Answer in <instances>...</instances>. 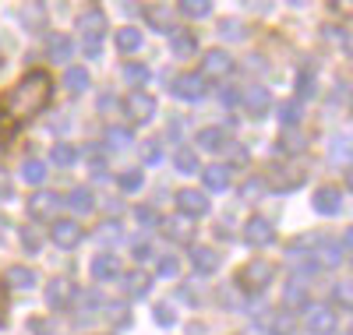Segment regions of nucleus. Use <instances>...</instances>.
<instances>
[{
  "instance_id": "obj_35",
  "label": "nucleus",
  "mask_w": 353,
  "mask_h": 335,
  "mask_svg": "<svg viewBox=\"0 0 353 335\" xmlns=\"http://www.w3.org/2000/svg\"><path fill=\"white\" fill-rule=\"evenodd\" d=\"M269 332H272V335H293V332H297V314H290V311H279V314L272 318Z\"/></svg>"
},
{
  "instance_id": "obj_52",
  "label": "nucleus",
  "mask_w": 353,
  "mask_h": 335,
  "mask_svg": "<svg viewBox=\"0 0 353 335\" xmlns=\"http://www.w3.org/2000/svg\"><path fill=\"white\" fill-rule=\"evenodd\" d=\"M219 36H223V39H244L248 32L241 28V21H223V25H219Z\"/></svg>"
},
{
  "instance_id": "obj_33",
  "label": "nucleus",
  "mask_w": 353,
  "mask_h": 335,
  "mask_svg": "<svg viewBox=\"0 0 353 335\" xmlns=\"http://www.w3.org/2000/svg\"><path fill=\"white\" fill-rule=\"evenodd\" d=\"M173 166H176V173H198V152L194 148H176L173 152Z\"/></svg>"
},
{
  "instance_id": "obj_29",
  "label": "nucleus",
  "mask_w": 353,
  "mask_h": 335,
  "mask_svg": "<svg viewBox=\"0 0 353 335\" xmlns=\"http://www.w3.org/2000/svg\"><path fill=\"white\" fill-rule=\"evenodd\" d=\"M46 176H50V166L39 163V159H28V163L21 166V180H25V184H32V187L46 184Z\"/></svg>"
},
{
  "instance_id": "obj_49",
  "label": "nucleus",
  "mask_w": 353,
  "mask_h": 335,
  "mask_svg": "<svg viewBox=\"0 0 353 335\" xmlns=\"http://www.w3.org/2000/svg\"><path fill=\"white\" fill-rule=\"evenodd\" d=\"M332 303H339L343 311H350V303H353V296H350V283H336V286H332Z\"/></svg>"
},
{
  "instance_id": "obj_41",
  "label": "nucleus",
  "mask_w": 353,
  "mask_h": 335,
  "mask_svg": "<svg viewBox=\"0 0 353 335\" xmlns=\"http://www.w3.org/2000/svg\"><path fill=\"white\" fill-rule=\"evenodd\" d=\"M71 50H74V43H71L68 36H53V39H50V57H53V60H68Z\"/></svg>"
},
{
  "instance_id": "obj_57",
  "label": "nucleus",
  "mask_w": 353,
  "mask_h": 335,
  "mask_svg": "<svg viewBox=\"0 0 353 335\" xmlns=\"http://www.w3.org/2000/svg\"><path fill=\"white\" fill-rule=\"evenodd\" d=\"M110 106L117 110V106H121V99H117L113 92H103V96H99V110H103V113H110Z\"/></svg>"
},
{
  "instance_id": "obj_48",
  "label": "nucleus",
  "mask_w": 353,
  "mask_h": 335,
  "mask_svg": "<svg viewBox=\"0 0 353 335\" xmlns=\"http://www.w3.org/2000/svg\"><path fill=\"white\" fill-rule=\"evenodd\" d=\"M156 272H159V279H176L181 276V261H176L173 254H166V258H159Z\"/></svg>"
},
{
  "instance_id": "obj_46",
  "label": "nucleus",
  "mask_w": 353,
  "mask_h": 335,
  "mask_svg": "<svg viewBox=\"0 0 353 335\" xmlns=\"http://www.w3.org/2000/svg\"><path fill=\"white\" fill-rule=\"evenodd\" d=\"M106 145L117 148V152L128 148V145H131V131H128V128H110V131H106Z\"/></svg>"
},
{
  "instance_id": "obj_25",
  "label": "nucleus",
  "mask_w": 353,
  "mask_h": 335,
  "mask_svg": "<svg viewBox=\"0 0 353 335\" xmlns=\"http://www.w3.org/2000/svg\"><path fill=\"white\" fill-rule=\"evenodd\" d=\"M68 208L71 212H78V216H88V212H96V198H92V191L88 187H74V191H68Z\"/></svg>"
},
{
  "instance_id": "obj_21",
  "label": "nucleus",
  "mask_w": 353,
  "mask_h": 335,
  "mask_svg": "<svg viewBox=\"0 0 353 335\" xmlns=\"http://www.w3.org/2000/svg\"><path fill=\"white\" fill-rule=\"evenodd\" d=\"M265 180H269V187H272V191L286 194V191H293V187H301V184H304V170H276L272 176H265Z\"/></svg>"
},
{
  "instance_id": "obj_14",
  "label": "nucleus",
  "mask_w": 353,
  "mask_h": 335,
  "mask_svg": "<svg viewBox=\"0 0 353 335\" xmlns=\"http://www.w3.org/2000/svg\"><path fill=\"white\" fill-rule=\"evenodd\" d=\"M124 276V268H121V258H117L113 251H103L92 258V279L99 283H113V279H121Z\"/></svg>"
},
{
  "instance_id": "obj_55",
  "label": "nucleus",
  "mask_w": 353,
  "mask_h": 335,
  "mask_svg": "<svg viewBox=\"0 0 353 335\" xmlns=\"http://www.w3.org/2000/svg\"><path fill=\"white\" fill-rule=\"evenodd\" d=\"M106 307H110V321L128 325V307H124V303H106Z\"/></svg>"
},
{
  "instance_id": "obj_20",
  "label": "nucleus",
  "mask_w": 353,
  "mask_h": 335,
  "mask_svg": "<svg viewBox=\"0 0 353 335\" xmlns=\"http://www.w3.org/2000/svg\"><path fill=\"white\" fill-rule=\"evenodd\" d=\"M121 286L131 300H141L152 293V276H145V272H128V276H121Z\"/></svg>"
},
{
  "instance_id": "obj_53",
  "label": "nucleus",
  "mask_w": 353,
  "mask_h": 335,
  "mask_svg": "<svg viewBox=\"0 0 353 335\" xmlns=\"http://www.w3.org/2000/svg\"><path fill=\"white\" fill-rule=\"evenodd\" d=\"M219 103H223L226 110H233V106L241 103V92H237L233 85H223V88H219Z\"/></svg>"
},
{
  "instance_id": "obj_30",
  "label": "nucleus",
  "mask_w": 353,
  "mask_h": 335,
  "mask_svg": "<svg viewBox=\"0 0 353 335\" xmlns=\"http://www.w3.org/2000/svg\"><path fill=\"white\" fill-rule=\"evenodd\" d=\"M113 43H117V50H121V53H138L141 50V32L128 25V28H121V32L113 36Z\"/></svg>"
},
{
  "instance_id": "obj_61",
  "label": "nucleus",
  "mask_w": 353,
  "mask_h": 335,
  "mask_svg": "<svg viewBox=\"0 0 353 335\" xmlns=\"http://www.w3.org/2000/svg\"><path fill=\"white\" fill-rule=\"evenodd\" d=\"M290 4H297V8H301V4H307V0H290Z\"/></svg>"
},
{
  "instance_id": "obj_50",
  "label": "nucleus",
  "mask_w": 353,
  "mask_h": 335,
  "mask_svg": "<svg viewBox=\"0 0 353 335\" xmlns=\"http://www.w3.org/2000/svg\"><path fill=\"white\" fill-rule=\"evenodd\" d=\"M152 318H156V325H163V328H173V325H176V314L170 311V303H159V307L152 311Z\"/></svg>"
},
{
  "instance_id": "obj_27",
  "label": "nucleus",
  "mask_w": 353,
  "mask_h": 335,
  "mask_svg": "<svg viewBox=\"0 0 353 335\" xmlns=\"http://www.w3.org/2000/svg\"><path fill=\"white\" fill-rule=\"evenodd\" d=\"M36 279H39V276H36L32 268H25V265H11V268H8V286H11V290H32Z\"/></svg>"
},
{
  "instance_id": "obj_19",
  "label": "nucleus",
  "mask_w": 353,
  "mask_h": 335,
  "mask_svg": "<svg viewBox=\"0 0 353 335\" xmlns=\"http://www.w3.org/2000/svg\"><path fill=\"white\" fill-rule=\"evenodd\" d=\"M194 226H198V223H191L188 216H173V219L163 226V233H166V240H173V243H191V240H194Z\"/></svg>"
},
{
  "instance_id": "obj_17",
  "label": "nucleus",
  "mask_w": 353,
  "mask_h": 335,
  "mask_svg": "<svg viewBox=\"0 0 353 335\" xmlns=\"http://www.w3.org/2000/svg\"><path fill=\"white\" fill-rule=\"evenodd\" d=\"M141 18L149 21L152 32H163V36H170V32H173V14H170V8H166V4H149V8L141 11Z\"/></svg>"
},
{
  "instance_id": "obj_16",
  "label": "nucleus",
  "mask_w": 353,
  "mask_h": 335,
  "mask_svg": "<svg viewBox=\"0 0 353 335\" xmlns=\"http://www.w3.org/2000/svg\"><path fill=\"white\" fill-rule=\"evenodd\" d=\"M191 265H194L198 276H212V272L219 268V251L205 247V243H194L191 247Z\"/></svg>"
},
{
  "instance_id": "obj_44",
  "label": "nucleus",
  "mask_w": 353,
  "mask_h": 335,
  "mask_svg": "<svg viewBox=\"0 0 353 335\" xmlns=\"http://www.w3.org/2000/svg\"><path fill=\"white\" fill-rule=\"evenodd\" d=\"M141 163L145 166H159L163 163V145L159 141H145L141 145Z\"/></svg>"
},
{
  "instance_id": "obj_37",
  "label": "nucleus",
  "mask_w": 353,
  "mask_h": 335,
  "mask_svg": "<svg viewBox=\"0 0 353 335\" xmlns=\"http://www.w3.org/2000/svg\"><path fill=\"white\" fill-rule=\"evenodd\" d=\"M223 148H226V170H230V166H237V170L248 166V148H244L241 141H226Z\"/></svg>"
},
{
  "instance_id": "obj_31",
  "label": "nucleus",
  "mask_w": 353,
  "mask_h": 335,
  "mask_svg": "<svg viewBox=\"0 0 353 335\" xmlns=\"http://www.w3.org/2000/svg\"><path fill=\"white\" fill-rule=\"evenodd\" d=\"M276 116H279V124H283V128H297L301 120H304V110H301L297 99H286V103L276 110Z\"/></svg>"
},
{
  "instance_id": "obj_3",
  "label": "nucleus",
  "mask_w": 353,
  "mask_h": 335,
  "mask_svg": "<svg viewBox=\"0 0 353 335\" xmlns=\"http://www.w3.org/2000/svg\"><path fill=\"white\" fill-rule=\"evenodd\" d=\"M166 88H170V96L181 99V103H201L205 96H209V81H205L201 74H181V78L166 81Z\"/></svg>"
},
{
  "instance_id": "obj_18",
  "label": "nucleus",
  "mask_w": 353,
  "mask_h": 335,
  "mask_svg": "<svg viewBox=\"0 0 353 335\" xmlns=\"http://www.w3.org/2000/svg\"><path fill=\"white\" fill-rule=\"evenodd\" d=\"M128 113L145 124V120H152V116H156V99H152L149 92H141V88H138V92L128 96Z\"/></svg>"
},
{
  "instance_id": "obj_40",
  "label": "nucleus",
  "mask_w": 353,
  "mask_h": 335,
  "mask_svg": "<svg viewBox=\"0 0 353 335\" xmlns=\"http://www.w3.org/2000/svg\"><path fill=\"white\" fill-rule=\"evenodd\" d=\"M314 92H318V85H314V74L301 71V74H297V103H307V99H311Z\"/></svg>"
},
{
  "instance_id": "obj_56",
  "label": "nucleus",
  "mask_w": 353,
  "mask_h": 335,
  "mask_svg": "<svg viewBox=\"0 0 353 335\" xmlns=\"http://www.w3.org/2000/svg\"><path fill=\"white\" fill-rule=\"evenodd\" d=\"M219 300L230 303V311H241V300H237V290H233V286L230 290H219Z\"/></svg>"
},
{
  "instance_id": "obj_54",
  "label": "nucleus",
  "mask_w": 353,
  "mask_h": 335,
  "mask_svg": "<svg viewBox=\"0 0 353 335\" xmlns=\"http://www.w3.org/2000/svg\"><path fill=\"white\" fill-rule=\"evenodd\" d=\"M117 236H121V223H113V219H110V223L99 226V240H103V243H110V240H117Z\"/></svg>"
},
{
  "instance_id": "obj_47",
  "label": "nucleus",
  "mask_w": 353,
  "mask_h": 335,
  "mask_svg": "<svg viewBox=\"0 0 353 335\" xmlns=\"http://www.w3.org/2000/svg\"><path fill=\"white\" fill-rule=\"evenodd\" d=\"M329 156H332L336 163H350V138H346V134L332 138V145H329Z\"/></svg>"
},
{
  "instance_id": "obj_59",
  "label": "nucleus",
  "mask_w": 353,
  "mask_h": 335,
  "mask_svg": "<svg viewBox=\"0 0 353 335\" xmlns=\"http://www.w3.org/2000/svg\"><path fill=\"white\" fill-rule=\"evenodd\" d=\"M131 254H134V261H149L152 258V247H149V243H134Z\"/></svg>"
},
{
  "instance_id": "obj_60",
  "label": "nucleus",
  "mask_w": 353,
  "mask_h": 335,
  "mask_svg": "<svg viewBox=\"0 0 353 335\" xmlns=\"http://www.w3.org/2000/svg\"><path fill=\"white\" fill-rule=\"evenodd\" d=\"M11 198V184H8V176L0 173V201H8Z\"/></svg>"
},
{
  "instance_id": "obj_5",
  "label": "nucleus",
  "mask_w": 353,
  "mask_h": 335,
  "mask_svg": "<svg viewBox=\"0 0 353 335\" xmlns=\"http://www.w3.org/2000/svg\"><path fill=\"white\" fill-rule=\"evenodd\" d=\"M272 279H276V265H272V261H261V258L251 261V265L241 272V286H244V290H258V293L269 290Z\"/></svg>"
},
{
  "instance_id": "obj_32",
  "label": "nucleus",
  "mask_w": 353,
  "mask_h": 335,
  "mask_svg": "<svg viewBox=\"0 0 353 335\" xmlns=\"http://www.w3.org/2000/svg\"><path fill=\"white\" fill-rule=\"evenodd\" d=\"M304 148H307V138L297 134V131H286V134L279 138V145H276V152H283V156H301Z\"/></svg>"
},
{
  "instance_id": "obj_42",
  "label": "nucleus",
  "mask_w": 353,
  "mask_h": 335,
  "mask_svg": "<svg viewBox=\"0 0 353 335\" xmlns=\"http://www.w3.org/2000/svg\"><path fill=\"white\" fill-rule=\"evenodd\" d=\"M134 219H138V226L152 230V226H159V212H156L152 205H138V208H134Z\"/></svg>"
},
{
  "instance_id": "obj_13",
  "label": "nucleus",
  "mask_w": 353,
  "mask_h": 335,
  "mask_svg": "<svg viewBox=\"0 0 353 335\" xmlns=\"http://www.w3.org/2000/svg\"><path fill=\"white\" fill-rule=\"evenodd\" d=\"M283 307H286L290 314H297V311H307V307H311V290H307V283H297V279H290V283L283 286Z\"/></svg>"
},
{
  "instance_id": "obj_7",
  "label": "nucleus",
  "mask_w": 353,
  "mask_h": 335,
  "mask_svg": "<svg viewBox=\"0 0 353 335\" xmlns=\"http://www.w3.org/2000/svg\"><path fill=\"white\" fill-rule=\"evenodd\" d=\"M57 205H61V198H57L53 191H39V194H28V219L36 223H53L57 219Z\"/></svg>"
},
{
  "instance_id": "obj_9",
  "label": "nucleus",
  "mask_w": 353,
  "mask_h": 335,
  "mask_svg": "<svg viewBox=\"0 0 353 335\" xmlns=\"http://www.w3.org/2000/svg\"><path fill=\"white\" fill-rule=\"evenodd\" d=\"M176 208H181V216L188 219H201V216H209V194H201V191H176Z\"/></svg>"
},
{
  "instance_id": "obj_39",
  "label": "nucleus",
  "mask_w": 353,
  "mask_h": 335,
  "mask_svg": "<svg viewBox=\"0 0 353 335\" xmlns=\"http://www.w3.org/2000/svg\"><path fill=\"white\" fill-rule=\"evenodd\" d=\"M265 191H269V180L265 176H248L241 184V198H261Z\"/></svg>"
},
{
  "instance_id": "obj_1",
  "label": "nucleus",
  "mask_w": 353,
  "mask_h": 335,
  "mask_svg": "<svg viewBox=\"0 0 353 335\" xmlns=\"http://www.w3.org/2000/svg\"><path fill=\"white\" fill-rule=\"evenodd\" d=\"M50 96H53V78L46 71H28L4 96V103H0V116L11 120V124L28 120V116H36L50 103Z\"/></svg>"
},
{
  "instance_id": "obj_45",
  "label": "nucleus",
  "mask_w": 353,
  "mask_h": 335,
  "mask_svg": "<svg viewBox=\"0 0 353 335\" xmlns=\"http://www.w3.org/2000/svg\"><path fill=\"white\" fill-rule=\"evenodd\" d=\"M21 243H25L28 254H39V251H43V236H39L36 226H25V230H21Z\"/></svg>"
},
{
  "instance_id": "obj_24",
  "label": "nucleus",
  "mask_w": 353,
  "mask_h": 335,
  "mask_svg": "<svg viewBox=\"0 0 353 335\" xmlns=\"http://www.w3.org/2000/svg\"><path fill=\"white\" fill-rule=\"evenodd\" d=\"M201 184H205V191L223 194V191L230 187V170H226V166H205V170H201Z\"/></svg>"
},
{
  "instance_id": "obj_2",
  "label": "nucleus",
  "mask_w": 353,
  "mask_h": 335,
  "mask_svg": "<svg viewBox=\"0 0 353 335\" xmlns=\"http://www.w3.org/2000/svg\"><path fill=\"white\" fill-rule=\"evenodd\" d=\"M103 36H106V14L99 8H88L81 14V46L88 60L103 57Z\"/></svg>"
},
{
  "instance_id": "obj_34",
  "label": "nucleus",
  "mask_w": 353,
  "mask_h": 335,
  "mask_svg": "<svg viewBox=\"0 0 353 335\" xmlns=\"http://www.w3.org/2000/svg\"><path fill=\"white\" fill-rule=\"evenodd\" d=\"M64 85H68V92L78 96V92H85V88L92 85V78H88L85 68H68V71H64Z\"/></svg>"
},
{
  "instance_id": "obj_10",
  "label": "nucleus",
  "mask_w": 353,
  "mask_h": 335,
  "mask_svg": "<svg viewBox=\"0 0 353 335\" xmlns=\"http://www.w3.org/2000/svg\"><path fill=\"white\" fill-rule=\"evenodd\" d=\"M230 71H233V57L226 50H209L201 57V68H198L201 78H226Z\"/></svg>"
},
{
  "instance_id": "obj_51",
  "label": "nucleus",
  "mask_w": 353,
  "mask_h": 335,
  "mask_svg": "<svg viewBox=\"0 0 353 335\" xmlns=\"http://www.w3.org/2000/svg\"><path fill=\"white\" fill-rule=\"evenodd\" d=\"M81 303H85V311H99V307H106V300H103L99 290H85V293H81Z\"/></svg>"
},
{
  "instance_id": "obj_23",
  "label": "nucleus",
  "mask_w": 353,
  "mask_h": 335,
  "mask_svg": "<svg viewBox=\"0 0 353 335\" xmlns=\"http://www.w3.org/2000/svg\"><path fill=\"white\" fill-rule=\"evenodd\" d=\"M170 50L176 57H194L198 53V36L188 32V28H173V32H170Z\"/></svg>"
},
{
  "instance_id": "obj_6",
  "label": "nucleus",
  "mask_w": 353,
  "mask_h": 335,
  "mask_svg": "<svg viewBox=\"0 0 353 335\" xmlns=\"http://www.w3.org/2000/svg\"><path fill=\"white\" fill-rule=\"evenodd\" d=\"M304 325H307L311 335H336V328H339V314H336L332 307H325V303H318V307L311 303Z\"/></svg>"
},
{
  "instance_id": "obj_28",
  "label": "nucleus",
  "mask_w": 353,
  "mask_h": 335,
  "mask_svg": "<svg viewBox=\"0 0 353 335\" xmlns=\"http://www.w3.org/2000/svg\"><path fill=\"white\" fill-rule=\"evenodd\" d=\"M226 141H230V138H226L223 128H201V131H198V148H205V152H223Z\"/></svg>"
},
{
  "instance_id": "obj_22",
  "label": "nucleus",
  "mask_w": 353,
  "mask_h": 335,
  "mask_svg": "<svg viewBox=\"0 0 353 335\" xmlns=\"http://www.w3.org/2000/svg\"><path fill=\"white\" fill-rule=\"evenodd\" d=\"M318 247H321V254L314 258L318 268H339V265L350 258V251H343V243H332V240H321Z\"/></svg>"
},
{
  "instance_id": "obj_58",
  "label": "nucleus",
  "mask_w": 353,
  "mask_h": 335,
  "mask_svg": "<svg viewBox=\"0 0 353 335\" xmlns=\"http://www.w3.org/2000/svg\"><path fill=\"white\" fill-rule=\"evenodd\" d=\"M28 328H32L36 335H53V328H50V321H43V318H32V321H28Z\"/></svg>"
},
{
  "instance_id": "obj_26",
  "label": "nucleus",
  "mask_w": 353,
  "mask_h": 335,
  "mask_svg": "<svg viewBox=\"0 0 353 335\" xmlns=\"http://www.w3.org/2000/svg\"><path fill=\"white\" fill-rule=\"evenodd\" d=\"M50 163H53V166H61V170L74 166V163H78V148H74L71 141H57V145L50 148Z\"/></svg>"
},
{
  "instance_id": "obj_36",
  "label": "nucleus",
  "mask_w": 353,
  "mask_h": 335,
  "mask_svg": "<svg viewBox=\"0 0 353 335\" xmlns=\"http://www.w3.org/2000/svg\"><path fill=\"white\" fill-rule=\"evenodd\" d=\"M181 14H188V18H209L212 14V0H181Z\"/></svg>"
},
{
  "instance_id": "obj_38",
  "label": "nucleus",
  "mask_w": 353,
  "mask_h": 335,
  "mask_svg": "<svg viewBox=\"0 0 353 335\" xmlns=\"http://www.w3.org/2000/svg\"><path fill=\"white\" fill-rule=\"evenodd\" d=\"M117 187H121L124 194H138L141 191V170H124L121 176H117Z\"/></svg>"
},
{
  "instance_id": "obj_4",
  "label": "nucleus",
  "mask_w": 353,
  "mask_h": 335,
  "mask_svg": "<svg viewBox=\"0 0 353 335\" xmlns=\"http://www.w3.org/2000/svg\"><path fill=\"white\" fill-rule=\"evenodd\" d=\"M81 236H85V230H81V223H74V219H53V226H50V240H53L61 251H74L78 243H81Z\"/></svg>"
},
{
  "instance_id": "obj_43",
  "label": "nucleus",
  "mask_w": 353,
  "mask_h": 335,
  "mask_svg": "<svg viewBox=\"0 0 353 335\" xmlns=\"http://www.w3.org/2000/svg\"><path fill=\"white\" fill-rule=\"evenodd\" d=\"M124 78H128V81H131L134 88H141L145 81H149V78H152V71H149V68H145V64H128V68H124Z\"/></svg>"
},
{
  "instance_id": "obj_8",
  "label": "nucleus",
  "mask_w": 353,
  "mask_h": 335,
  "mask_svg": "<svg viewBox=\"0 0 353 335\" xmlns=\"http://www.w3.org/2000/svg\"><path fill=\"white\" fill-rule=\"evenodd\" d=\"M244 240L251 243L254 251H261V247H272V243H276V226H272L269 219L254 216V219H248V223H244Z\"/></svg>"
},
{
  "instance_id": "obj_12",
  "label": "nucleus",
  "mask_w": 353,
  "mask_h": 335,
  "mask_svg": "<svg viewBox=\"0 0 353 335\" xmlns=\"http://www.w3.org/2000/svg\"><path fill=\"white\" fill-rule=\"evenodd\" d=\"M74 296H78V286L71 279H53L46 286V303H50V307H57V311H68L71 303H74Z\"/></svg>"
},
{
  "instance_id": "obj_15",
  "label": "nucleus",
  "mask_w": 353,
  "mask_h": 335,
  "mask_svg": "<svg viewBox=\"0 0 353 335\" xmlns=\"http://www.w3.org/2000/svg\"><path fill=\"white\" fill-rule=\"evenodd\" d=\"M311 205L318 216H339V208H343V191L339 187H318L311 194Z\"/></svg>"
},
{
  "instance_id": "obj_11",
  "label": "nucleus",
  "mask_w": 353,
  "mask_h": 335,
  "mask_svg": "<svg viewBox=\"0 0 353 335\" xmlns=\"http://www.w3.org/2000/svg\"><path fill=\"white\" fill-rule=\"evenodd\" d=\"M241 103H244V110L258 120V116H265V113H269L272 110V92H269V88H265V85H248V92L241 96Z\"/></svg>"
}]
</instances>
